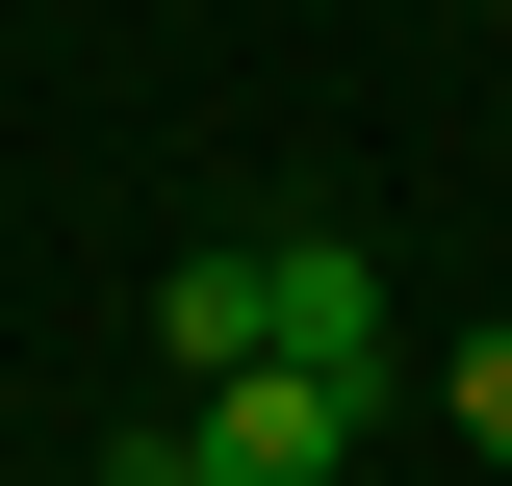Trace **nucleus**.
<instances>
[{"instance_id":"f257e3e1","label":"nucleus","mask_w":512,"mask_h":486,"mask_svg":"<svg viewBox=\"0 0 512 486\" xmlns=\"http://www.w3.org/2000/svg\"><path fill=\"white\" fill-rule=\"evenodd\" d=\"M359 384H308V359H231V384H180V461L205 486H333V461H359Z\"/></svg>"},{"instance_id":"f03ea898","label":"nucleus","mask_w":512,"mask_h":486,"mask_svg":"<svg viewBox=\"0 0 512 486\" xmlns=\"http://www.w3.org/2000/svg\"><path fill=\"white\" fill-rule=\"evenodd\" d=\"M256 359H308V384L384 410V359H410V333H384V256L359 231H256Z\"/></svg>"},{"instance_id":"7ed1b4c3","label":"nucleus","mask_w":512,"mask_h":486,"mask_svg":"<svg viewBox=\"0 0 512 486\" xmlns=\"http://www.w3.org/2000/svg\"><path fill=\"white\" fill-rule=\"evenodd\" d=\"M154 333H180V384H231V359H256V256H180V282H154Z\"/></svg>"},{"instance_id":"20e7f679","label":"nucleus","mask_w":512,"mask_h":486,"mask_svg":"<svg viewBox=\"0 0 512 486\" xmlns=\"http://www.w3.org/2000/svg\"><path fill=\"white\" fill-rule=\"evenodd\" d=\"M461 435H487V461H512V333H461Z\"/></svg>"},{"instance_id":"39448f33","label":"nucleus","mask_w":512,"mask_h":486,"mask_svg":"<svg viewBox=\"0 0 512 486\" xmlns=\"http://www.w3.org/2000/svg\"><path fill=\"white\" fill-rule=\"evenodd\" d=\"M128 486H205V461H180V435H154V461H128Z\"/></svg>"}]
</instances>
